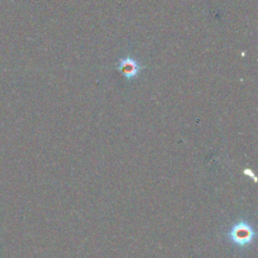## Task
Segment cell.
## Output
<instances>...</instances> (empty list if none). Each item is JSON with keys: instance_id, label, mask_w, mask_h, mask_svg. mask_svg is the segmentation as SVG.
Instances as JSON below:
<instances>
[{"instance_id": "7a4b0ae2", "label": "cell", "mask_w": 258, "mask_h": 258, "mask_svg": "<svg viewBox=\"0 0 258 258\" xmlns=\"http://www.w3.org/2000/svg\"><path fill=\"white\" fill-rule=\"evenodd\" d=\"M142 67L132 57H125L120 60L118 70L128 80L134 79L141 71Z\"/></svg>"}, {"instance_id": "6da1fadb", "label": "cell", "mask_w": 258, "mask_h": 258, "mask_svg": "<svg viewBox=\"0 0 258 258\" xmlns=\"http://www.w3.org/2000/svg\"><path fill=\"white\" fill-rule=\"evenodd\" d=\"M256 236V232L252 224L244 219L235 222L227 231V238L232 245L245 249L252 245Z\"/></svg>"}]
</instances>
